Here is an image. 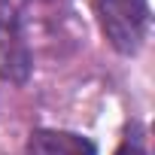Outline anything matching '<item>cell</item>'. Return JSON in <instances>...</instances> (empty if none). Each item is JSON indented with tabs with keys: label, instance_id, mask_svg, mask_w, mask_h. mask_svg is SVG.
Masks as SVG:
<instances>
[{
	"label": "cell",
	"instance_id": "4",
	"mask_svg": "<svg viewBox=\"0 0 155 155\" xmlns=\"http://www.w3.org/2000/svg\"><path fill=\"white\" fill-rule=\"evenodd\" d=\"M116 155H146V152H143V146H140V140H131V137H128V140L122 143V149H119Z\"/></svg>",
	"mask_w": 155,
	"mask_h": 155
},
{
	"label": "cell",
	"instance_id": "2",
	"mask_svg": "<svg viewBox=\"0 0 155 155\" xmlns=\"http://www.w3.org/2000/svg\"><path fill=\"white\" fill-rule=\"evenodd\" d=\"M31 70H34V58L21 15L12 6H0V79L21 85L28 82Z\"/></svg>",
	"mask_w": 155,
	"mask_h": 155
},
{
	"label": "cell",
	"instance_id": "3",
	"mask_svg": "<svg viewBox=\"0 0 155 155\" xmlns=\"http://www.w3.org/2000/svg\"><path fill=\"white\" fill-rule=\"evenodd\" d=\"M28 155H97V146L73 131H34L28 140Z\"/></svg>",
	"mask_w": 155,
	"mask_h": 155
},
{
	"label": "cell",
	"instance_id": "1",
	"mask_svg": "<svg viewBox=\"0 0 155 155\" xmlns=\"http://www.w3.org/2000/svg\"><path fill=\"white\" fill-rule=\"evenodd\" d=\"M104 37L122 55L140 52L149 34V0H94Z\"/></svg>",
	"mask_w": 155,
	"mask_h": 155
}]
</instances>
